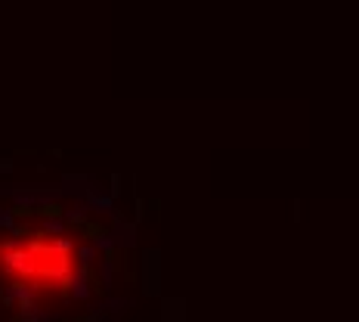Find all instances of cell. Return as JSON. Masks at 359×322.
<instances>
[{
  "label": "cell",
  "mask_w": 359,
  "mask_h": 322,
  "mask_svg": "<svg viewBox=\"0 0 359 322\" xmlns=\"http://www.w3.org/2000/svg\"><path fill=\"white\" fill-rule=\"evenodd\" d=\"M0 267L19 282H59L69 273V257H65L62 245L56 242H28V245H10L4 251Z\"/></svg>",
  "instance_id": "6da1fadb"
}]
</instances>
